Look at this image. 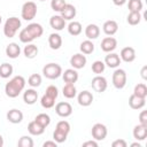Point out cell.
Returning a JSON list of instances; mask_svg holds the SVG:
<instances>
[{"mask_svg":"<svg viewBox=\"0 0 147 147\" xmlns=\"http://www.w3.org/2000/svg\"><path fill=\"white\" fill-rule=\"evenodd\" d=\"M13 74V65L5 62L0 64V77L1 78H9Z\"/></svg>","mask_w":147,"mask_h":147,"instance_id":"30","label":"cell"},{"mask_svg":"<svg viewBox=\"0 0 147 147\" xmlns=\"http://www.w3.org/2000/svg\"><path fill=\"white\" fill-rule=\"evenodd\" d=\"M111 146L113 147H126V141L123 139H117V140L113 141Z\"/></svg>","mask_w":147,"mask_h":147,"instance_id":"46","label":"cell"},{"mask_svg":"<svg viewBox=\"0 0 147 147\" xmlns=\"http://www.w3.org/2000/svg\"><path fill=\"white\" fill-rule=\"evenodd\" d=\"M62 77H63V80L65 82V84L67 83L75 84L78 80V72L75 69H67L62 74Z\"/></svg>","mask_w":147,"mask_h":147,"instance_id":"19","label":"cell"},{"mask_svg":"<svg viewBox=\"0 0 147 147\" xmlns=\"http://www.w3.org/2000/svg\"><path fill=\"white\" fill-rule=\"evenodd\" d=\"M26 29H28V31L31 33V36L34 39L41 37L42 33H44V29H42V26L39 23H31V24H29L26 26Z\"/></svg>","mask_w":147,"mask_h":147,"instance_id":"24","label":"cell"},{"mask_svg":"<svg viewBox=\"0 0 147 147\" xmlns=\"http://www.w3.org/2000/svg\"><path fill=\"white\" fill-rule=\"evenodd\" d=\"M40 1H45V0H40Z\"/></svg>","mask_w":147,"mask_h":147,"instance_id":"54","label":"cell"},{"mask_svg":"<svg viewBox=\"0 0 147 147\" xmlns=\"http://www.w3.org/2000/svg\"><path fill=\"white\" fill-rule=\"evenodd\" d=\"M21 54V47L16 42H10L6 47V55L9 59H16Z\"/></svg>","mask_w":147,"mask_h":147,"instance_id":"18","label":"cell"},{"mask_svg":"<svg viewBox=\"0 0 147 147\" xmlns=\"http://www.w3.org/2000/svg\"><path fill=\"white\" fill-rule=\"evenodd\" d=\"M129 105L132 109H141L146 105V99L145 98H139V96L132 94L129 98Z\"/></svg>","mask_w":147,"mask_h":147,"instance_id":"22","label":"cell"},{"mask_svg":"<svg viewBox=\"0 0 147 147\" xmlns=\"http://www.w3.org/2000/svg\"><path fill=\"white\" fill-rule=\"evenodd\" d=\"M117 47V40L114 37H106L101 41V49L106 53L113 52Z\"/></svg>","mask_w":147,"mask_h":147,"instance_id":"10","label":"cell"},{"mask_svg":"<svg viewBox=\"0 0 147 147\" xmlns=\"http://www.w3.org/2000/svg\"><path fill=\"white\" fill-rule=\"evenodd\" d=\"M91 85L93 87V90L95 92H99V93H102L107 90V86H108V83H107V79L102 76H95L92 82H91Z\"/></svg>","mask_w":147,"mask_h":147,"instance_id":"7","label":"cell"},{"mask_svg":"<svg viewBox=\"0 0 147 147\" xmlns=\"http://www.w3.org/2000/svg\"><path fill=\"white\" fill-rule=\"evenodd\" d=\"M28 84L31 86V87H37L41 84V76L39 74H33L29 77L28 79Z\"/></svg>","mask_w":147,"mask_h":147,"instance_id":"40","label":"cell"},{"mask_svg":"<svg viewBox=\"0 0 147 147\" xmlns=\"http://www.w3.org/2000/svg\"><path fill=\"white\" fill-rule=\"evenodd\" d=\"M105 64L109 68H117L121 64V57L116 53H109L105 57Z\"/></svg>","mask_w":147,"mask_h":147,"instance_id":"15","label":"cell"},{"mask_svg":"<svg viewBox=\"0 0 147 147\" xmlns=\"http://www.w3.org/2000/svg\"><path fill=\"white\" fill-rule=\"evenodd\" d=\"M83 147H98V142L95 140H90V141H85L83 144Z\"/></svg>","mask_w":147,"mask_h":147,"instance_id":"47","label":"cell"},{"mask_svg":"<svg viewBox=\"0 0 147 147\" xmlns=\"http://www.w3.org/2000/svg\"><path fill=\"white\" fill-rule=\"evenodd\" d=\"M133 94L139 96V98H145L147 96V86L144 84V83H140V84H137L134 86V90H133Z\"/></svg>","mask_w":147,"mask_h":147,"instance_id":"32","label":"cell"},{"mask_svg":"<svg viewBox=\"0 0 147 147\" xmlns=\"http://www.w3.org/2000/svg\"><path fill=\"white\" fill-rule=\"evenodd\" d=\"M21 28V20L18 17H9L3 25V34L8 38H13L17 30Z\"/></svg>","mask_w":147,"mask_h":147,"instance_id":"2","label":"cell"},{"mask_svg":"<svg viewBox=\"0 0 147 147\" xmlns=\"http://www.w3.org/2000/svg\"><path fill=\"white\" fill-rule=\"evenodd\" d=\"M49 25H51L54 30L61 31V30H63L64 26H65V21H64V18H63L61 15H54V16H52L51 20H49Z\"/></svg>","mask_w":147,"mask_h":147,"instance_id":"13","label":"cell"},{"mask_svg":"<svg viewBox=\"0 0 147 147\" xmlns=\"http://www.w3.org/2000/svg\"><path fill=\"white\" fill-rule=\"evenodd\" d=\"M42 74L48 79H56L62 75V68L57 63H48L42 68Z\"/></svg>","mask_w":147,"mask_h":147,"instance_id":"3","label":"cell"},{"mask_svg":"<svg viewBox=\"0 0 147 147\" xmlns=\"http://www.w3.org/2000/svg\"><path fill=\"white\" fill-rule=\"evenodd\" d=\"M55 130H59V131L64 132V133L68 134V133L70 132V124H69V122H67V121H60V122L56 124Z\"/></svg>","mask_w":147,"mask_h":147,"instance_id":"42","label":"cell"},{"mask_svg":"<svg viewBox=\"0 0 147 147\" xmlns=\"http://www.w3.org/2000/svg\"><path fill=\"white\" fill-rule=\"evenodd\" d=\"M37 99H38V92L36 90H33V88L26 90L24 92V94H23V101L26 105H33V103H36Z\"/></svg>","mask_w":147,"mask_h":147,"instance_id":"21","label":"cell"},{"mask_svg":"<svg viewBox=\"0 0 147 147\" xmlns=\"http://www.w3.org/2000/svg\"><path fill=\"white\" fill-rule=\"evenodd\" d=\"M119 57L124 62H132V61H134V59H136V51H134V48L133 47H130V46L124 47L121 51Z\"/></svg>","mask_w":147,"mask_h":147,"instance_id":"11","label":"cell"},{"mask_svg":"<svg viewBox=\"0 0 147 147\" xmlns=\"http://www.w3.org/2000/svg\"><path fill=\"white\" fill-rule=\"evenodd\" d=\"M57 146V142L54 140V141H45L42 144V147H56Z\"/></svg>","mask_w":147,"mask_h":147,"instance_id":"48","label":"cell"},{"mask_svg":"<svg viewBox=\"0 0 147 147\" xmlns=\"http://www.w3.org/2000/svg\"><path fill=\"white\" fill-rule=\"evenodd\" d=\"M102 29H103V32L107 34V36H114L117 30H118V24L116 21H113V20H109V21H106L102 25Z\"/></svg>","mask_w":147,"mask_h":147,"instance_id":"14","label":"cell"},{"mask_svg":"<svg viewBox=\"0 0 147 147\" xmlns=\"http://www.w3.org/2000/svg\"><path fill=\"white\" fill-rule=\"evenodd\" d=\"M82 30H83V26L79 22H70L69 25H68V32L71 34V36H78L82 33Z\"/></svg>","mask_w":147,"mask_h":147,"instance_id":"29","label":"cell"},{"mask_svg":"<svg viewBox=\"0 0 147 147\" xmlns=\"http://www.w3.org/2000/svg\"><path fill=\"white\" fill-rule=\"evenodd\" d=\"M1 22H2V17H1V15H0V24H1Z\"/></svg>","mask_w":147,"mask_h":147,"instance_id":"53","label":"cell"},{"mask_svg":"<svg viewBox=\"0 0 147 147\" xmlns=\"http://www.w3.org/2000/svg\"><path fill=\"white\" fill-rule=\"evenodd\" d=\"M133 137L137 140H145L147 137V126L142 124H138L133 129Z\"/></svg>","mask_w":147,"mask_h":147,"instance_id":"23","label":"cell"},{"mask_svg":"<svg viewBox=\"0 0 147 147\" xmlns=\"http://www.w3.org/2000/svg\"><path fill=\"white\" fill-rule=\"evenodd\" d=\"M23 53H24L25 57H28V59H33V57H36L37 54H38V47H37L36 45H33V44H28V45L24 47Z\"/></svg>","mask_w":147,"mask_h":147,"instance_id":"28","label":"cell"},{"mask_svg":"<svg viewBox=\"0 0 147 147\" xmlns=\"http://www.w3.org/2000/svg\"><path fill=\"white\" fill-rule=\"evenodd\" d=\"M141 21V14L140 11H130L127 15V23L130 25H137Z\"/></svg>","mask_w":147,"mask_h":147,"instance_id":"33","label":"cell"},{"mask_svg":"<svg viewBox=\"0 0 147 147\" xmlns=\"http://www.w3.org/2000/svg\"><path fill=\"white\" fill-rule=\"evenodd\" d=\"M92 137L94 140H103L107 137V127L106 125L101 124V123H96L92 126Z\"/></svg>","mask_w":147,"mask_h":147,"instance_id":"6","label":"cell"},{"mask_svg":"<svg viewBox=\"0 0 147 147\" xmlns=\"http://www.w3.org/2000/svg\"><path fill=\"white\" fill-rule=\"evenodd\" d=\"M34 121H36L38 124H40L42 127H46V126H48L49 123H51V117H49L47 114L41 113V114H39V115L36 116Z\"/></svg>","mask_w":147,"mask_h":147,"instance_id":"34","label":"cell"},{"mask_svg":"<svg viewBox=\"0 0 147 147\" xmlns=\"http://www.w3.org/2000/svg\"><path fill=\"white\" fill-rule=\"evenodd\" d=\"M86 56L80 54V53H77V54H74L71 57H70V64L74 69H83L86 64Z\"/></svg>","mask_w":147,"mask_h":147,"instance_id":"9","label":"cell"},{"mask_svg":"<svg viewBox=\"0 0 147 147\" xmlns=\"http://www.w3.org/2000/svg\"><path fill=\"white\" fill-rule=\"evenodd\" d=\"M65 5H67L65 0H52V1H51V7H52V9H53L54 11H59V13L62 11V9L64 8Z\"/></svg>","mask_w":147,"mask_h":147,"instance_id":"41","label":"cell"},{"mask_svg":"<svg viewBox=\"0 0 147 147\" xmlns=\"http://www.w3.org/2000/svg\"><path fill=\"white\" fill-rule=\"evenodd\" d=\"M24 86H25L24 77L23 76H15L5 86L6 95L9 98H16L24 90Z\"/></svg>","mask_w":147,"mask_h":147,"instance_id":"1","label":"cell"},{"mask_svg":"<svg viewBox=\"0 0 147 147\" xmlns=\"http://www.w3.org/2000/svg\"><path fill=\"white\" fill-rule=\"evenodd\" d=\"M7 119L13 124H18L23 119V113L18 109H10L7 113Z\"/></svg>","mask_w":147,"mask_h":147,"instance_id":"16","label":"cell"},{"mask_svg":"<svg viewBox=\"0 0 147 147\" xmlns=\"http://www.w3.org/2000/svg\"><path fill=\"white\" fill-rule=\"evenodd\" d=\"M22 18L25 21H31L36 17L37 15V5L33 1H28L22 6V11H21Z\"/></svg>","mask_w":147,"mask_h":147,"instance_id":"4","label":"cell"},{"mask_svg":"<svg viewBox=\"0 0 147 147\" xmlns=\"http://www.w3.org/2000/svg\"><path fill=\"white\" fill-rule=\"evenodd\" d=\"M77 101H78V103H79L80 106L87 107V106H90V105L92 103V101H93V95H92V93H91L90 91H82V92L78 94V96H77Z\"/></svg>","mask_w":147,"mask_h":147,"instance_id":"12","label":"cell"},{"mask_svg":"<svg viewBox=\"0 0 147 147\" xmlns=\"http://www.w3.org/2000/svg\"><path fill=\"white\" fill-rule=\"evenodd\" d=\"M28 131L32 136H40L45 132V127H42L40 124H38L36 121H32L28 125Z\"/></svg>","mask_w":147,"mask_h":147,"instance_id":"26","label":"cell"},{"mask_svg":"<svg viewBox=\"0 0 147 147\" xmlns=\"http://www.w3.org/2000/svg\"><path fill=\"white\" fill-rule=\"evenodd\" d=\"M17 146H20V147H33V140L29 136H22L17 142Z\"/></svg>","mask_w":147,"mask_h":147,"instance_id":"38","label":"cell"},{"mask_svg":"<svg viewBox=\"0 0 147 147\" xmlns=\"http://www.w3.org/2000/svg\"><path fill=\"white\" fill-rule=\"evenodd\" d=\"M61 16L64 18V21H71L76 16V8L71 3H67L64 8L61 11Z\"/></svg>","mask_w":147,"mask_h":147,"instance_id":"17","label":"cell"},{"mask_svg":"<svg viewBox=\"0 0 147 147\" xmlns=\"http://www.w3.org/2000/svg\"><path fill=\"white\" fill-rule=\"evenodd\" d=\"M100 34V28L96 24H88L85 28V36L87 39H96Z\"/></svg>","mask_w":147,"mask_h":147,"instance_id":"20","label":"cell"},{"mask_svg":"<svg viewBox=\"0 0 147 147\" xmlns=\"http://www.w3.org/2000/svg\"><path fill=\"white\" fill-rule=\"evenodd\" d=\"M67 133H64V132H61V131H59V130H55L54 131V133H53V139L57 142V144H61V142H64L65 140H67Z\"/></svg>","mask_w":147,"mask_h":147,"instance_id":"43","label":"cell"},{"mask_svg":"<svg viewBox=\"0 0 147 147\" xmlns=\"http://www.w3.org/2000/svg\"><path fill=\"white\" fill-rule=\"evenodd\" d=\"M139 124H142V125H146L147 126V111L146 110H142L139 115Z\"/></svg>","mask_w":147,"mask_h":147,"instance_id":"45","label":"cell"},{"mask_svg":"<svg viewBox=\"0 0 147 147\" xmlns=\"http://www.w3.org/2000/svg\"><path fill=\"white\" fill-rule=\"evenodd\" d=\"M62 93H63V95H64L67 99H72V98L76 96L77 90H76V87H75L74 84L67 83V84L63 86V88H62Z\"/></svg>","mask_w":147,"mask_h":147,"instance_id":"27","label":"cell"},{"mask_svg":"<svg viewBox=\"0 0 147 147\" xmlns=\"http://www.w3.org/2000/svg\"><path fill=\"white\" fill-rule=\"evenodd\" d=\"M79 49H80V52H82L83 54H91V53H93V51H94V44H93L90 39L84 40V41L80 44Z\"/></svg>","mask_w":147,"mask_h":147,"instance_id":"31","label":"cell"},{"mask_svg":"<svg viewBox=\"0 0 147 147\" xmlns=\"http://www.w3.org/2000/svg\"><path fill=\"white\" fill-rule=\"evenodd\" d=\"M55 113L60 117H68L72 114V107L69 102H59L55 106Z\"/></svg>","mask_w":147,"mask_h":147,"instance_id":"8","label":"cell"},{"mask_svg":"<svg viewBox=\"0 0 147 147\" xmlns=\"http://www.w3.org/2000/svg\"><path fill=\"white\" fill-rule=\"evenodd\" d=\"M113 85L121 90L126 85V72L123 69H116L113 74Z\"/></svg>","mask_w":147,"mask_h":147,"instance_id":"5","label":"cell"},{"mask_svg":"<svg viewBox=\"0 0 147 147\" xmlns=\"http://www.w3.org/2000/svg\"><path fill=\"white\" fill-rule=\"evenodd\" d=\"M48 45L52 49H59L62 46V38L59 33H51L48 37Z\"/></svg>","mask_w":147,"mask_h":147,"instance_id":"25","label":"cell"},{"mask_svg":"<svg viewBox=\"0 0 147 147\" xmlns=\"http://www.w3.org/2000/svg\"><path fill=\"white\" fill-rule=\"evenodd\" d=\"M146 70H147V67H144V68H142V70H141V76H142V78H144V79H146V78H147V76H146Z\"/></svg>","mask_w":147,"mask_h":147,"instance_id":"50","label":"cell"},{"mask_svg":"<svg viewBox=\"0 0 147 147\" xmlns=\"http://www.w3.org/2000/svg\"><path fill=\"white\" fill-rule=\"evenodd\" d=\"M140 147V144L139 142H133V144H131V147Z\"/></svg>","mask_w":147,"mask_h":147,"instance_id":"51","label":"cell"},{"mask_svg":"<svg viewBox=\"0 0 147 147\" xmlns=\"http://www.w3.org/2000/svg\"><path fill=\"white\" fill-rule=\"evenodd\" d=\"M18 38H20V40H21L22 42H24V44H29V42H31V41L34 39V38L31 36V33L28 31L26 28H24L23 30H21Z\"/></svg>","mask_w":147,"mask_h":147,"instance_id":"35","label":"cell"},{"mask_svg":"<svg viewBox=\"0 0 147 147\" xmlns=\"http://www.w3.org/2000/svg\"><path fill=\"white\" fill-rule=\"evenodd\" d=\"M40 103H41V106H42L44 108L49 109V108H52V107L54 106V103H55V99L51 98V96H49V95H47V94H44V95L41 96Z\"/></svg>","mask_w":147,"mask_h":147,"instance_id":"36","label":"cell"},{"mask_svg":"<svg viewBox=\"0 0 147 147\" xmlns=\"http://www.w3.org/2000/svg\"><path fill=\"white\" fill-rule=\"evenodd\" d=\"M113 2H114V5H116V6H123V5L126 2V0H113Z\"/></svg>","mask_w":147,"mask_h":147,"instance_id":"49","label":"cell"},{"mask_svg":"<svg viewBox=\"0 0 147 147\" xmlns=\"http://www.w3.org/2000/svg\"><path fill=\"white\" fill-rule=\"evenodd\" d=\"M45 94L49 95V96L53 98V99H56L57 95H59V90H57L56 86H54V85H49V86L46 88V93H45Z\"/></svg>","mask_w":147,"mask_h":147,"instance_id":"44","label":"cell"},{"mask_svg":"<svg viewBox=\"0 0 147 147\" xmlns=\"http://www.w3.org/2000/svg\"><path fill=\"white\" fill-rule=\"evenodd\" d=\"M127 7L130 11H140L142 9V1L141 0H129Z\"/></svg>","mask_w":147,"mask_h":147,"instance_id":"39","label":"cell"},{"mask_svg":"<svg viewBox=\"0 0 147 147\" xmlns=\"http://www.w3.org/2000/svg\"><path fill=\"white\" fill-rule=\"evenodd\" d=\"M3 146V138H2V136L0 134V147H2Z\"/></svg>","mask_w":147,"mask_h":147,"instance_id":"52","label":"cell"},{"mask_svg":"<svg viewBox=\"0 0 147 147\" xmlns=\"http://www.w3.org/2000/svg\"><path fill=\"white\" fill-rule=\"evenodd\" d=\"M105 68H106V64H105V62H102V61H94L93 63H92V71L94 72V74H96V75H100V74H102L103 71H105Z\"/></svg>","mask_w":147,"mask_h":147,"instance_id":"37","label":"cell"}]
</instances>
